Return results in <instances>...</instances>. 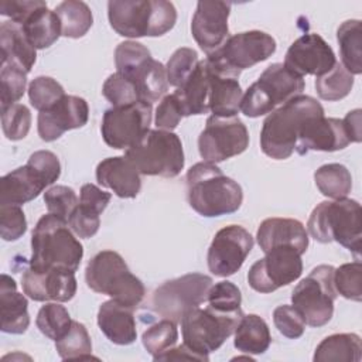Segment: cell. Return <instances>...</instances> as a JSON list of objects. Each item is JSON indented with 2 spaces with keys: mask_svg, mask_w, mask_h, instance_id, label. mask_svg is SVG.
Here are the masks:
<instances>
[{
  "mask_svg": "<svg viewBox=\"0 0 362 362\" xmlns=\"http://www.w3.org/2000/svg\"><path fill=\"white\" fill-rule=\"evenodd\" d=\"M187 198L189 206L205 218L236 212L243 201L242 187L208 161L194 164L187 171Z\"/></svg>",
  "mask_w": 362,
  "mask_h": 362,
  "instance_id": "obj_1",
  "label": "cell"
},
{
  "mask_svg": "<svg viewBox=\"0 0 362 362\" xmlns=\"http://www.w3.org/2000/svg\"><path fill=\"white\" fill-rule=\"evenodd\" d=\"M317 116H324V107L317 99L307 95H298L274 109L262 126V151L274 160L288 158L294 153L301 127L308 119Z\"/></svg>",
  "mask_w": 362,
  "mask_h": 362,
  "instance_id": "obj_2",
  "label": "cell"
},
{
  "mask_svg": "<svg viewBox=\"0 0 362 362\" xmlns=\"http://www.w3.org/2000/svg\"><path fill=\"white\" fill-rule=\"evenodd\" d=\"M68 226L66 221L52 214L38 219L31 233L30 267L35 270H78L83 247Z\"/></svg>",
  "mask_w": 362,
  "mask_h": 362,
  "instance_id": "obj_3",
  "label": "cell"
},
{
  "mask_svg": "<svg viewBox=\"0 0 362 362\" xmlns=\"http://www.w3.org/2000/svg\"><path fill=\"white\" fill-rule=\"evenodd\" d=\"M107 18L122 37H160L175 25L177 10L165 0H112Z\"/></svg>",
  "mask_w": 362,
  "mask_h": 362,
  "instance_id": "obj_4",
  "label": "cell"
},
{
  "mask_svg": "<svg viewBox=\"0 0 362 362\" xmlns=\"http://www.w3.org/2000/svg\"><path fill=\"white\" fill-rule=\"evenodd\" d=\"M308 233L321 243L337 242L351 250L356 260L361 255V205L351 198L320 202L307 222Z\"/></svg>",
  "mask_w": 362,
  "mask_h": 362,
  "instance_id": "obj_5",
  "label": "cell"
},
{
  "mask_svg": "<svg viewBox=\"0 0 362 362\" xmlns=\"http://www.w3.org/2000/svg\"><path fill=\"white\" fill-rule=\"evenodd\" d=\"M85 280L95 293L109 296L132 308H136L146 294L141 280L129 270L124 259L115 250L96 253L86 264Z\"/></svg>",
  "mask_w": 362,
  "mask_h": 362,
  "instance_id": "obj_6",
  "label": "cell"
},
{
  "mask_svg": "<svg viewBox=\"0 0 362 362\" xmlns=\"http://www.w3.org/2000/svg\"><path fill=\"white\" fill-rule=\"evenodd\" d=\"M304 88L305 82L303 76L288 69L284 64H272L246 89L240 110L247 117L269 115L290 99L301 95Z\"/></svg>",
  "mask_w": 362,
  "mask_h": 362,
  "instance_id": "obj_7",
  "label": "cell"
},
{
  "mask_svg": "<svg viewBox=\"0 0 362 362\" xmlns=\"http://www.w3.org/2000/svg\"><path fill=\"white\" fill-rule=\"evenodd\" d=\"M140 174L177 177L184 168V150L180 137L168 130H147L124 151Z\"/></svg>",
  "mask_w": 362,
  "mask_h": 362,
  "instance_id": "obj_8",
  "label": "cell"
},
{
  "mask_svg": "<svg viewBox=\"0 0 362 362\" xmlns=\"http://www.w3.org/2000/svg\"><path fill=\"white\" fill-rule=\"evenodd\" d=\"M242 317L243 313L225 314L209 305L205 308L197 307L188 311L180 321L182 344L208 362L209 354L216 351L235 332Z\"/></svg>",
  "mask_w": 362,
  "mask_h": 362,
  "instance_id": "obj_9",
  "label": "cell"
},
{
  "mask_svg": "<svg viewBox=\"0 0 362 362\" xmlns=\"http://www.w3.org/2000/svg\"><path fill=\"white\" fill-rule=\"evenodd\" d=\"M334 267L320 264L303 279L291 293L293 307L310 327H322L334 314L337 290L334 287Z\"/></svg>",
  "mask_w": 362,
  "mask_h": 362,
  "instance_id": "obj_10",
  "label": "cell"
},
{
  "mask_svg": "<svg viewBox=\"0 0 362 362\" xmlns=\"http://www.w3.org/2000/svg\"><path fill=\"white\" fill-rule=\"evenodd\" d=\"M212 283V279L202 273H188L167 280L153 291L151 307L163 318L180 322L188 311L208 300Z\"/></svg>",
  "mask_w": 362,
  "mask_h": 362,
  "instance_id": "obj_11",
  "label": "cell"
},
{
  "mask_svg": "<svg viewBox=\"0 0 362 362\" xmlns=\"http://www.w3.org/2000/svg\"><path fill=\"white\" fill-rule=\"evenodd\" d=\"M276 51V40L259 30H250L233 34L214 54L206 55V61L216 69L239 76L262 61H266Z\"/></svg>",
  "mask_w": 362,
  "mask_h": 362,
  "instance_id": "obj_12",
  "label": "cell"
},
{
  "mask_svg": "<svg viewBox=\"0 0 362 362\" xmlns=\"http://www.w3.org/2000/svg\"><path fill=\"white\" fill-rule=\"evenodd\" d=\"M151 119L153 105L146 100L112 106L103 113L100 133L109 147L127 150L150 130Z\"/></svg>",
  "mask_w": 362,
  "mask_h": 362,
  "instance_id": "obj_13",
  "label": "cell"
},
{
  "mask_svg": "<svg viewBox=\"0 0 362 362\" xmlns=\"http://www.w3.org/2000/svg\"><path fill=\"white\" fill-rule=\"evenodd\" d=\"M249 146V132L238 116H209L198 137L204 161L221 163L243 153Z\"/></svg>",
  "mask_w": 362,
  "mask_h": 362,
  "instance_id": "obj_14",
  "label": "cell"
},
{
  "mask_svg": "<svg viewBox=\"0 0 362 362\" xmlns=\"http://www.w3.org/2000/svg\"><path fill=\"white\" fill-rule=\"evenodd\" d=\"M247 272V283L257 293H273L296 281L303 273L301 253L293 246H277L264 253Z\"/></svg>",
  "mask_w": 362,
  "mask_h": 362,
  "instance_id": "obj_15",
  "label": "cell"
},
{
  "mask_svg": "<svg viewBox=\"0 0 362 362\" xmlns=\"http://www.w3.org/2000/svg\"><path fill=\"white\" fill-rule=\"evenodd\" d=\"M253 249L252 235L240 225L219 229L208 249V269L218 277L235 274Z\"/></svg>",
  "mask_w": 362,
  "mask_h": 362,
  "instance_id": "obj_16",
  "label": "cell"
},
{
  "mask_svg": "<svg viewBox=\"0 0 362 362\" xmlns=\"http://www.w3.org/2000/svg\"><path fill=\"white\" fill-rule=\"evenodd\" d=\"M230 3L226 1H198L191 20V34L199 48L211 55L218 51L229 38L228 18Z\"/></svg>",
  "mask_w": 362,
  "mask_h": 362,
  "instance_id": "obj_17",
  "label": "cell"
},
{
  "mask_svg": "<svg viewBox=\"0 0 362 362\" xmlns=\"http://www.w3.org/2000/svg\"><path fill=\"white\" fill-rule=\"evenodd\" d=\"M337 62L328 42L315 33L298 37L287 49L284 65L300 76H321L331 71Z\"/></svg>",
  "mask_w": 362,
  "mask_h": 362,
  "instance_id": "obj_18",
  "label": "cell"
},
{
  "mask_svg": "<svg viewBox=\"0 0 362 362\" xmlns=\"http://www.w3.org/2000/svg\"><path fill=\"white\" fill-rule=\"evenodd\" d=\"M89 106L83 98L65 95L54 106L38 113V136L44 141H54L65 132L86 124Z\"/></svg>",
  "mask_w": 362,
  "mask_h": 362,
  "instance_id": "obj_19",
  "label": "cell"
},
{
  "mask_svg": "<svg viewBox=\"0 0 362 362\" xmlns=\"http://www.w3.org/2000/svg\"><path fill=\"white\" fill-rule=\"evenodd\" d=\"M23 291L34 301L65 303L76 293L75 272L62 269L35 270L28 267L21 276Z\"/></svg>",
  "mask_w": 362,
  "mask_h": 362,
  "instance_id": "obj_20",
  "label": "cell"
},
{
  "mask_svg": "<svg viewBox=\"0 0 362 362\" xmlns=\"http://www.w3.org/2000/svg\"><path fill=\"white\" fill-rule=\"evenodd\" d=\"M349 139L341 119L317 116L308 119L296 141V151L307 154L308 151H338L349 144Z\"/></svg>",
  "mask_w": 362,
  "mask_h": 362,
  "instance_id": "obj_21",
  "label": "cell"
},
{
  "mask_svg": "<svg viewBox=\"0 0 362 362\" xmlns=\"http://www.w3.org/2000/svg\"><path fill=\"white\" fill-rule=\"evenodd\" d=\"M51 181L27 161L25 165L6 174L0 181V205H23L33 201L42 192Z\"/></svg>",
  "mask_w": 362,
  "mask_h": 362,
  "instance_id": "obj_22",
  "label": "cell"
},
{
  "mask_svg": "<svg viewBox=\"0 0 362 362\" xmlns=\"http://www.w3.org/2000/svg\"><path fill=\"white\" fill-rule=\"evenodd\" d=\"M256 239L264 253L277 246H293L304 255L308 247V233L304 225L291 218L264 219L257 228Z\"/></svg>",
  "mask_w": 362,
  "mask_h": 362,
  "instance_id": "obj_23",
  "label": "cell"
},
{
  "mask_svg": "<svg viewBox=\"0 0 362 362\" xmlns=\"http://www.w3.org/2000/svg\"><path fill=\"white\" fill-rule=\"evenodd\" d=\"M96 180L120 198H136L141 189L140 173L124 156L102 160L96 167Z\"/></svg>",
  "mask_w": 362,
  "mask_h": 362,
  "instance_id": "obj_24",
  "label": "cell"
},
{
  "mask_svg": "<svg viewBox=\"0 0 362 362\" xmlns=\"http://www.w3.org/2000/svg\"><path fill=\"white\" fill-rule=\"evenodd\" d=\"M133 310L112 298L100 304L98 310V325L110 342L130 345L136 341L137 331Z\"/></svg>",
  "mask_w": 362,
  "mask_h": 362,
  "instance_id": "obj_25",
  "label": "cell"
},
{
  "mask_svg": "<svg viewBox=\"0 0 362 362\" xmlns=\"http://www.w3.org/2000/svg\"><path fill=\"white\" fill-rule=\"evenodd\" d=\"M206 61V59H205ZM209 68V110L214 116L232 117L240 110V103L243 98L242 88L238 78L232 74L223 72L214 68L208 61Z\"/></svg>",
  "mask_w": 362,
  "mask_h": 362,
  "instance_id": "obj_26",
  "label": "cell"
},
{
  "mask_svg": "<svg viewBox=\"0 0 362 362\" xmlns=\"http://www.w3.org/2000/svg\"><path fill=\"white\" fill-rule=\"evenodd\" d=\"M0 317L1 331L7 334H24L30 325L28 301L17 291L14 279L4 273L0 277Z\"/></svg>",
  "mask_w": 362,
  "mask_h": 362,
  "instance_id": "obj_27",
  "label": "cell"
},
{
  "mask_svg": "<svg viewBox=\"0 0 362 362\" xmlns=\"http://www.w3.org/2000/svg\"><path fill=\"white\" fill-rule=\"evenodd\" d=\"M0 49L1 62L13 64L25 74H28L35 64V48L27 40L23 27L11 20L3 21L0 25Z\"/></svg>",
  "mask_w": 362,
  "mask_h": 362,
  "instance_id": "obj_28",
  "label": "cell"
},
{
  "mask_svg": "<svg viewBox=\"0 0 362 362\" xmlns=\"http://www.w3.org/2000/svg\"><path fill=\"white\" fill-rule=\"evenodd\" d=\"M209 68L206 61H199L187 82L178 88L177 95L184 117L209 112Z\"/></svg>",
  "mask_w": 362,
  "mask_h": 362,
  "instance_id": "obj_29",
  "label": "cell"
},
{
  "mask_svg": "<svg viewBox=\"0 0 362 362\" xmlns=\"http://www.w3.org/2000/svg\"><path fill=\"white\" fill-rule=\"evenodd\" d=\"M362 358V341L358 334H332L324 338L315 348L314 362H359Z\"/></svg>",
  "mask_w": 362,
  "mask_h": 362,
  "instance_id": "obj_30",
  "label": "cell"
},
{
  "mask_svg": "<svg viewBox=\"0 0 362 362\" xmlns=\"http://www.w3.org/2000/svg\"><path fill=\"white\" fill-rule=\"evenodd\" d=\"M270 344L272 335L266 321L256 314L243 315L235 329V348L249 355H260L269 349Z\"/></svg>",
  "mask_w": 362,
  "mask_h": 362,
  "instance_id": "obj_31",
  "label": "cell"
},
{
  "mask_svg": "<svg viewBox=\"0 0 362 362\" xmlns=\"http://www.w3.org/2000/svg\"><path fill=\"white\" fill-rule=\"evenodd\" d=\"M23 31L35 49L51 47L61 33V23L55 11L48 10L47 4L37 8L23 24Z\"/></svg>",
  "mask_w": 362,
  "mask_h": 362,
  "instance_id": "obj_32",
  "label": "cell"
},
{
  "mask_svg": "<svg viewBox=\"0 0 362 362\" xmlns=\"http://www.w3.org/2000/svg\"><path fill=\"white\" fill-rule=\"evenodd\" d=\"M124 76L134 82L140 100L153 103L158 100L168 89L165 66L160 61L153 59V57L136 68L132 74Z\"/></svg>",
  "mask_w": 362,
  "mask_h": 362,
  "instance_id": "obj_33",
  "label": "cell"
},
{
  "mask_svg": "<svg viewBox=\"0 0 362 362\" xmlns=\"http://www.w3.org/2000/svg\"><path fill=\"white\" fill-rule=\"evenodd\" d=\"M341 64L352 75L362 72V24L359 20H346L337 30Z\"/></svg>",
  "mask_w": 362,
  "mask_h": 362,
  "instance_id": "obj_34",
  "label": "cell"
},
{
  "mask_svg": "<svg viewBox=\"0 0 362 362\" xmlns=\"http://www.w3.org/2000/svg\"><path fill=\"white\" fill-rule=\"evenodd\" d=\"M61 23V33L68 38L83 37L93 24V16L85 1L65 0L54 10Z\"/></svg>",
  "mask_w": 362,
  "mask_h": 362,
  "instance_id": "obj_35",
  "label": "cell"
},
{
  "mask_svg": "<svg viewBox=\"0 0 362 362\" xmlns=\"http://www.w3.org/2000/svg\"><path fill=\"white\" fill-rule=\"evenodd\" d=\"M314 181L318 191L328 198H345L352 189V175L349 170L339 163L321 165L314 173Z\"/></svg>",
  "mask_w": 362,
  "mask_h": 362,
  "instance_id": "obj_36",
  "label": "cell"
},
{
  "mask_svg": "<svg viewBox=\"0 0 362 362\" xmlns=\"http://www.w3.org/2000/svg\"><path fill=\"white\" fill-rule=\"evenodd\" d=\"M354 86V75L349 74L341 62H335L334 68L327 74L317 76L315 90L322 100L335 102L349 95Z\"/></svg>",
  "mask_w": 362,
  "mask_h": 362,
  "instance_id": "obj_37",
  "label": "cell"
},
{
  "mask_svg": "<svg viewBox=\"0 0 362 362\" xmlns=\"http://www.w3.org/2000/svg\"><path fill=\"white\" fill-rule=\"evenodd\" d=\"M55 349L61 359L92 358V342L85 325L72 320V324L65 335L55 341Z\"/></svg>",
  "mask_w": 362,
  "mask_h": 362,
  "instance_id": "obj_38",
  "label": "cell"
},
{
  "mask_svg": "<svg viewBox=\"0 0 362 362\" xmlns=\"http://www.w3.org/2000/svg\"><path fill=\"white\" fill-rule=\"evenodd\" d=\"M71 324L72 320L68 310L57 301L44 304L35 318V325L40 332L52 341H57L65 335Z\"/></svg>",
  "mask_w": 362,
  "mask_h": 362,
  "instance_id": "obj_39",
  "label": "cell"
},
{
  "mask_svg": "<svg viewBox=\"0 0 362 362\" xmlns=\"http://www.w3.org/2000/svg\"><path fill=\"white\" fill-rule=\"evenodd\" d=\"M177 322L168 318H163L161 321L150 325L141 335L143 346L153 358L173 348L177 344Z\"/></svg>",
  "mask_w": 362,
  "mask_h": 362,
  "instance_id": "obj_40",
  "label": "cell"
},
{
  "mask_svg": "<svg viewBox=\"0 0 362 362\" xmlns=\"http://www.w3.org/2000/svg\"><path fill=\"white\" fill-rule=\"evenodd\" d=\"M332 279L337 294L358 303L362 300V264L359 260L334 269Z\"/></svg>",
  "mask_w": 362,
  "mask_h": 362,
  "instance_id": "obj_41",
  "label": "cell"
},
{
  "mask_svg": "<svg viewBox=\"0 0 362 362\" xmlns=\"http://www.w3.org/2000/svg\"><path fill=\"white\" fill-rule=\"evenodd\" d=\"M198 62V54L195 49L188 47L175 49L165 65L168 85L175 86L177 89L181 88L194 72Z\"/></svg>",
  "mask_w": 362,
  "mask_h": 362,
  "instance_id": "obj_42",
  "label": "cell"
},
{
  "mask_svg": "<svg viewBox=\"0 0 362 362\" xmlns=\"http://www.w3.org/2000/svg\"><path fill=\"white\" fill-rule=\"evenodd\" d=\"M64 96L62 85L51 76H37L28 85L30 102L38 112L49 109Z\"/></svg>",
  "mask_w": 362,
  "mask_h": 362,
  "instance_id": "obj_43",
  "label": "cell"
},
{
  "mask_svg": "<svg viewBox=\"0 0 362 362\" xmlns=\"http://www.w3.org/2000/svg\"><path fill=\"white\" fill-rule=\"evenodd\" d=\"M0 83H1V109H6L24 95L27 85V74L18 66L1 62L0 69Z\"/></svg>",
  "mask_w": 362,
  "mask_h": 362,
  "instance_id": "obj_44",
  "label": "cell"
},
{
  "mask_svg": "<svg viewBox=\"0 0 362 362\" xmlns=\"http://www.w3.org/2000/svg\"><path fill=\"white\" fill-rule=\"evenodd\" d=\"M206 301L208 305L216 311L225 314H242V294L238 286H235L232 281L223 280L212 284Z\"/></svg>",
  "mask_w": 362,
  "mask_h": 362,
  "instance_id": "obj_45",
  "label": "cell"
},
{
  "mask_svg": "<svg viewBox=\"0 0 362 362\" xmlns=\"http://www.w3.org/2000/svg\"><path fill=\"white\" fill-rule=\"evenodd\" d=\"M1 127L8 140L17 141L24 139L31 127L30 109L21 103H14L1 109Z\"/></svg>",
  "mask_w": 362,
  "mask_h": 362,
  "instance_id": "obj_46",
  "label": "cell"
},
{
  "mask_svg": "<svg viewBox=\"0 0 362 362\" xmlns=\"http://www.w3.org/2000/svg\"><path fill=\"white\" fill-rule=\"evenodd\" d=\"M102 93L112 106H123L140 100L134 82L119 72L107 76L102 86Z\"/></svg>",
  "mask_w": 362,
  "mask_h": 362,
  "instance_id": "obj_47",
  "label": "cell"
},
{
  "mask_svg": "<svg viewBox=\"0 0 362 362\" xmlns=\"http://www.w3.org/2000/svg\"><path fill=\"white\" fill-rule=\"evenodd\" d=\"M151 58L150 51L137 41H123L115 49L116 69L122 75L132 74L136 68Z\"/></svg>",
  "mask_w": 362,
  "mask_h": 362,
  "instance_id": "obj_48",
  "label": "cell"
},
{
  "mask_svg": "<svg viewBox=\"0 0 362 362\" xmlns=\"http://www.w3.org/2000/svg\"><path fill=\"white\" fill-rule=\"evenodd\" d=\"M44 202L48 214H52L68 222L71 214L78 205V197L71 187L54 185L44 192Z\"/></svg>",
  "mask_w": 362,
  "mask_h": 362,
  "instance_id": "obj_49",
  "label": "cell"
},
{
  "mask_svg": "<svg viewBox=\"0 0 362 362\" xmlns=\"http://www.w3.org/2000/svg\"><path fill=\"white\" fill-rule=\"evenodd\" d=\"M68 225L76 236L82 239L92 238L99 230L100 212L89 205L79 202L74 209V212L71 214L68 219Z\"/></svg>",
  "mask_w": 362,
  "mask_h": 362,
  "instance_id": "obj_50",
  "label": "cell"
},
{
  "mask_svg": "<svg viewBox=\"0 0 362 362\" xmlns=\"http://www.w3.org/2000/svg\"><path fill=\"white\" fill-rule=\"evenodd\" d=\"M27 230V219L20 205H0V235L4 240L20 239Z\"/></svg>",
  "mask_w": 362,
  "mask_h": 362,
  "instance_id": "obj_51",
  "label": "cell"
},
{
  "mask_svg": "<svg viewBox=\"0 0 362 362\" xmlns=\"http://www.w3.org/2000/svg\"><path fill=\"white\" fill-rule=\"evenodd\" d=\"M273 322L277 331L290 339H297L304 334L305 322L293 305H279L273 311Z\"/></svg>",
  "mask_w": 362,
  "mask_h": 362,
  "instance_id": "obj_52",
  "label": "cell"
},
{
  "mask_svg": "<svg viewBox=\"0 0 362 362\" xmlns=\"http://www.w3.org/2000/svg\"><path fill=\"white\" fill-rule=\"evenodd\" d=\"M184 117L180 100L177 95L173 92L171 95H165L156 109V126L161 130H174L181 119Z\"/></svg>",
  "mask_w": 362,
  "mask_h": 362,
  "instance_id": "obj_53",
  "label": "cell"
},
{
  "mask_svg": "<svg viewBox=\"0 0 362 362\" xmlns=\"http://www.w3.org/2000/svg\"><path fill=\"white\" fill-rule=\"evenodd\" d=\"M47 4L41 0H1L0 14L17 24H23L37 8Z\"/></svg>",
  "mask_w": 362,
  "mask_h": 362,
  "instance_id": "obj_54",
  "label": "cell"
},
{
  "mask_svg": "<svg viewBox=\"0 0 362 362\" xmlns=\"http://www.w3.org/2000/svg\"><path fill=\"white\" fill-rule=\"evenodd\" d=\"M110 198H112L110 192L102 191L95 184H83L81 188V194H79L81 204L89 205L92 208H95L96 211H99L100 214L106 209Z\"/></svg>",
  "mask_w": 362,
  "mask_h": 362,
  "instance_id": "obj_55",
  "label": "cell"
},
{
  "mask_svg": "<svg viewBox=\"0 0 362 362\" xmlns=\"http://www.w3.org/2000/svg\"><path fill=\"white\" fill-rule=\"evenodd\" d=\"M348 139L351 143H359L362 140L361 133V109H355L346 113V116L342 119Z\"/></svg>",
  "mask_w": 362,
  "mask_h": 362,
  "instance_id": "obj_56",
  "label": "cell"
},
{
  "mask_svg": "<svg viewBox=\"0 0 362 362\" xmlns=\"http://www.w3.org/2000/svg\"><path fill=\"white\" fill-rule=\"evenodd\" d=\"M154 361H178V359H195V361H205L201 355L191 351L185 344L180 346H173L168 351L160 354L158 356L153 358ZM206 362V361H205Z\"/></svg>",
  "mask_w": 362,
  "mask_h": 362,
  "instance_id": "obj_57",
  "label": "cell"
}]
</instances>
